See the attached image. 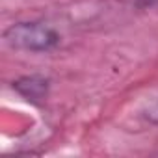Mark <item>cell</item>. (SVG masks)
<instances>
[{"instance_id": "1", "label": "cell", "mask_w": 158, "mask_h": 158, "mask_svg": "<svg viewBox=\"0 0 158 158\" xmlns=\"http://www.w3.org/2000/svg\"><path fill=\"white\" fill-rule=\"evenodd\" d=\"M4 41L13 50L50 52L60 45L61 37L50 24L39 21H21L4 30Z\"/></svg>"}, {"instance_id": "2", "label": "cell", "mask_w": 158, "mask_h": 158, "mask_svg": "<svg viewBox=\"0 0 158 158\" xmlns=\"http://www.w3.org/2000/svg\"><path fill=\"white\" fill-rule=\"evenodd\" d=\"M13 89H17L26 101L41 102L48 95V80L43 76H23L13 82Z\"/></svg>"}, {"instance_id": "3", "label": "cell", "mask_w": 158, "mask_h": 158, "mask_svg": "<svg viewBox=\"0 0 158 158\" xmlns=\"http://www.w3.org/2000/svg\"><path fill=\"white\" fill-rule=\"evenodd\" d=\"M141 117L145 121H149L151 125L158 127V93L145 101V104L141 108Z\"/></svg>"}, {"instance_id": "4", "label": "cell", "mask_w": 158, "mask_h": 158, "mask_svg": "<svg viewBox=\"0 0 158 158\" xmlns=\"http://www.w3.org/2000/svg\"><path fill=\"white\" fill-rule=\"evenodd\" d=\"M121 2H125L132 8H138V10H151V8L158 6V0H121Z\"/></svg>"}]
</instances>
